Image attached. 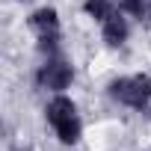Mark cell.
Listing matches in <instances>:
<instances>
[{
    "label": "cell",
    "mask_w": 151,
    "mask_h": 151,
    "mask_svg": "<svg viewBox=\"0 0 151 151\" xmlns=\"http://www.w3.org/2000/svg\"><path fill=\"white\" fill-rule=\"evenodd\" d=\"M47 122L50 127L56 130V136L65 142V145H74L80 139V116H77V107H74L68 98L56 95L50 104H47Z\"/></svg>",
    "instance_id": "cell-1"
},
{
    "label": "cell",
    "mask_w": 151,
    "mask_h": 151,
    "mask_svg": "<svg viewBox=\"0 0 151 151\" xmlns=\"http://www.w3.org/2000/svg\"><path fill=\"white\" fill-rule=\"evenodd\" d=\"M110 95L133 110H145L151 104V77L148 74H136V77H122L110 83Z\"/></svg>",
    "instance_id": "cell-2"
},
{
    "label": "cell",
    "mask_w": 151,
    "mask_h": 151,
    "mask_svg": "<svg viewBox=\"0 0 151 151\" xmlns=\"http://www.w3.org/2000/svg\"><path fill=\"white\" fill-rule=\"evenodd\" d=\"M71 77H74L71 65H68L65 59H59V56H47V62L39 68V83H42L45 89H53V92L68 89Z\"/></svg>",
    "instance_id": "cell-3"
},
{
    "label": "cell",
    "mask_w": 151,
    "mask_h": 151,
    "mask_svg": "<svg viewBox=\"0 0 151 151\" xmlns=\"http://www.w3.org/2000/svg\"><path fill=\"white\" fill-rule=\"evenodd\" d=\"M30 27L39 33V39H50V36H56V33H59V18H56V9H39V12H33Z\"/></svg>",
    "instance_id": "cell-4"
},
{
    "label": "cell",
    "mask_w": 151,
    "mask_h": 151,
    "mask_svg": "<svg viewBox=\"0 0 151 151\" xmlns=\"http://www.w3.org/2000/svg\"><path fill=\"white\" fill-rule=\"evenodd\" d=\"M101 27H104V42H107V45H113V47H119V45L127 39V33H130L127 18H122V12H116L113 18H107Z\"/></svg>",
    "instance_id": "cell-5"
},
{
    "label": "cell",
    "mask_w": 151,
    "mask_h": 151,
    "mask_svg": "<svg viewBox=\"0 0 151 151\" xmlns=\"http://www.w3.org/2000/svg\"><path fill=\"white\" fill-rule=\"evenodd\" d=\"M86 12L95 18V21H107V18H113L119 9H116V3H113V0H86Z\"/></svg>",
    "instance_id": "cell-6"
},
{
    "label": "cell",
    "mask_w": 151,
    "mask_h": 151,
    "mask_svg": "<svg viewBox=\"0 0 151 151\" xmlns=\"http://www.w3.org/2000/svg\"><path fill=\"white\" fill-rule=\"evenodd\" d=\"M122 9L124 12H130L133 18H148L151 21V3H148V0H122Z\"/></svg>",
    "instance_id": "cell-7"
}]
</instances>
